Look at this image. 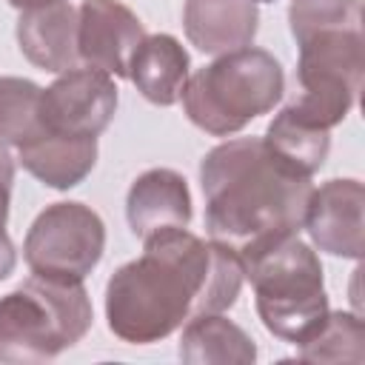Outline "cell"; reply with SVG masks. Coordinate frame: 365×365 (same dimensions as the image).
Segmentation results:
<instances>
[{"label":"cell","mask_w":365,"mask_h":365,"mask_svg":"<svg viewBox=\"0 0 365 365\" xmlns=\"http://www.w3.org/2000/svg\"><path fill=\"white\" fill-rule=\"evenodd\" d=\"M254 285L257 314L268 334L299 345L328 314V294L317 251L297 234L282 237L242 259Z\"/></svg>","instance_id":"cell-5"},{"label":"cell","mask_w":365,"mask_h":365,"mask_svg":"<svg viewBox=\"0 0 365 365\" xmlns=\"http://www.w3.org/2000/svg\"><path fill=\"white\" fill-rule=\"evenodd\" d=\"M285 94V71L265 48H237L188 74L180 94L185 117L214 137L242 131Z\"/></svg>","instance_id":"cell-4"},{"label":"cell","mask_w":365,"mask_h":365,"mask_svg":"<svg viewBox=\"0 0 365 365\" xmlns=\"http://www.w3.org/2000/svg\"><path fill=\"white\" fill-rule=\"evenodd\" d=\"M182 29L202 54H228L254 43L259 11L254 0H185Z\"/></svg>","instance_id":"cell-13"},{"label":"cell","mask_w":365,"mask_h":365,"mask_svg":"<svg viewBox=\"0 0 365 365\" xmlns=\"http://www.w3.org/2000/svg\"><path fill=\"white\" fill-rule=\"evenodd\" d=\"M114 77L100 68H68L40 91V120L54 134L100 137L117 111Z\"/></svg>","instance_id":"cell-8"},{"label":"cell","mask_w":365,"mask_h":365,"mask_svg":"<svg viewBox=\"0 0 365 365\" xmlns=\"http://www.w3.org/2000/svg\"><path fill=\"white\" fill-rule=\"evenodd\" d=\"M191 57L171 34H145L128 63V80L154 106H174L185 88Z\"/></svg>","instance_id":"cell-15"},{"label":"cell","mask_w":365,"mask_h":365,"mask_svg":"<svg viewBox=\"0 0 365 365\" xmlns=\"http://www.w3.org/2000/svg\"><path fill=\"white\" fill-rule=\"evenodd\" d=\"M11 185H14V157L9 154L6 143H0V282L14 271L17 251L11 237L6 234L9 222V205H11Z\"/></svg>","instance_id":"cell-21"},{"label":"cell","mask_w":365,"mask_h":365,"mask_svg":"<svg viewBox=\"0 0 365 365\" xmlns=\"http://www.w3.org/2000/svg\"><path fill=\"white\" fill-rule=\"evenodd\" d=\"M288 26L294 40L319 29H362V0H294Z\"/></svg>","instance_id":"cell-20"},{"label":"cell","mask_w":365,"mask_h":365,"mask_svg":"<svg viewBox=\"0 0 365 365\" xmlns=\"http://www.w3.org/2000/svg\"><path fill=\"white\" fill-rule=\"evenodd\" d=\"M94 308L83 279L34 274L0 297V362L31 365L74 348L91 328Z\"/></svg>","instance_id":"cell-3"},{"label":"cell","mask_w":365,"mask_h":365,"mask_svg":"<svg viewBox=\"0 0 365 365\" xmlns=\"http://www.w3.org/2000/svg\"><path fill=\"white\" fill-rule=\"evenodd\" d=\"M254 3H274V0H254Z\"/></svg>","instance_id":"cell-23"},{"label":"cell","mask_w":365,"mask_h":365,"mask_svg":"<svg viewBox=\"0 0 365 365\" xmlns=\"http://www.w3.org/2000/svg\"><path fill=\"white\" fill-rule=\"evenodd\" d=\"M242 259L188 228H163L143 240V254L120 265L106 285L108 331L128 345L171 336L188 319L228 311L242 288Z\"/></svg>","instance_id":"cell-1"},{"label":"cell","mask_w":365,"mask_h":365,"mask_svg":"<svg viewBox=\"0 0 365 365\" xmlns=\"http://www.w3.org/2000/svg\"><path fill=\"white\" fill-rule=\"evenodd\" d=\"M17 160L43 185L54 191H68L91 174L97 163V137L54 134L43 125L37 137L17 148Z\"/></svg>","instance_id":"cell-14"},{"label":"cell","mask_w":365,"mask_h":365,"mask_svg":"<svg viewBox=\"0 0 365 365\" xmlns=\"http://www.w3.org/2000/svg\"><path fill=\"white\" fill-rule=\"evenodd\" d=\"M297 80L302 94L291 103L297 114L319 128L339 125L354 108L365 77L362 29H319L297 40Z\"/></svg>","instance_id":"cell-6"},{"label":"cell","mask_w":365,"mask_h":365,"mask_svg":"<svg viewBox=\"0 0 365 365\" xmlns=\"http://www.w3.org/2000/svg\"><path fill=\"white\" fill-rule=\"evenodd\" d=\"M143 37V20L120 0H83L77 9V57L88 68L128 77L131 54Z\"/></svg>","instance_id":"cell-9"},{"label":"cell","mask_w":365,"mask_h":365,"mask_svg":"<svg viewBox=\"0 0 365 365\" xmlns=\"http://www.w3.org/2000/svg\"><path fill=\"white\" fill-rule=\"evenodd\" d=\"M17 46L23 57L43 68L63 74L77 68V11L68 0H51L20 11Z\"/></svg>","instance_id":"cell-12"},{"label":"cell","mask_w":365,"mask_h":365,"mask_svg":"<svg viewBox=\"0 0 365 365\" xmlns=\"http://www.w3.org/2000/svg\"><path fill=\"white\" fill-rule=\"evenodd\" d=\"M208 240L240 259L294 237L302 228L311 177L279 163L262 137H237L214 145L200 163Z\"/></svg>","instance_id":"cell-2"},{"label":"cell","mask_w":365,"mask_h":365,"mask_svg":"<svg viewBox=\"0 0 365 365\" xmlns=\"http://www.w3.org/2000/svg\"><path fill=\"white\" fill-rule=\"evenodd\" d=\"M180 359L188 365H251L257 345L222 314H202L182 325Z\"/></svg>","instance_id":"cell-16"},{"label":"cell","mask_w":365,"mask_h":365,"mask_svg":"<svg viewBox=\"0 0 365 365\" xmlns=\"http://www.w3.org/2000/svg\"><path fill=\"white\" fill-rule=\"evenodd\" d=\"M262 143L268 145V151L285 163L291 171L311 177L317 174L331 151V131L319 128L314 123H308L302 114H297V108L288 103L265 128Z\"/></svg>","instance_id":"cell-17"},{"label":"cell","mask_w":365,"mask_h":365,"mask_svg":"<svg viewBox=\"0 0 365 365\" xmlns=\"http://www.w3.org/2000/svg\"><path fill=\"white\" fill-rule=\"evenodd\" d=\"M362 182L336 177L311 191L302 228L319 251L342 259H362Z\"/></svg>","instance_id":"cell-10"},{"label":"cell","mask_w":365,"mask_h":365,"mask_svg":"<svg viewBox=\"0 0 365 365\" xmlns=\"http://www.w3.org/2000/svg\"><path fill=\"white\" fill-rule=\"evenodd\" d=\"M191 214L188 182L174 168H148L128 188L125 220L137 240H145L163 228H188Z\"/></svg>","instance_id":"cell-11"},{"label":"cell","mask_w":365,"mask_h":365,"mask_svg":"<svg viewBox=\"0 0 365 365\" xmlns=\"http://www.w3.org/2000/svg\"><path fill=\"white\" fill-rule=\"evenodd\" d=\"M43 3H51V0H9V6H14L17 11H26V9H34V6H43Z\"/></svg>","instance_id":"cell-22"},{"label":"cell","mask_w":365,"mask_h":365,"mask_svg":"<svg viewBox=\"0 0 365 365\" xmlns=\"http://www.w3.org/2000/svg\"><path fill=\"white\" fill-rule=\"evenodd\" d=\"M40 91L26 77H0V143L20 148L43 131Z\"/></svg>","instance_id":"cell-19"},{"label":"cell","mask_w":365,"mask_h":365,"mask_svg":"<svg viewBox=\"0 0 365 365\" xmlns=\"http://www.w3.org/2000/svg\"><path fill=\"white\" fill-rule=\"evenodd\" d=\"M297 359L302 362H362L365 325L351 311H328L322 325L299 342Z\"/></svg>","instance_id":"cell-18"},{"label":"cell","mask_w":365,"mask_h":365,"mask_svg":"<svg viewBox=\"0 0 365 365\" xmlns=\"http://www.w3.org/2000/svg\"><path fill=\"white\" fill-rule=\"evenodd\" d=\"M106 251V222L83 202L46 205L26 240L23 257L34 274L60 279H86Z\"/></svg>","instance_id":"cell-7"}]
</instances>
